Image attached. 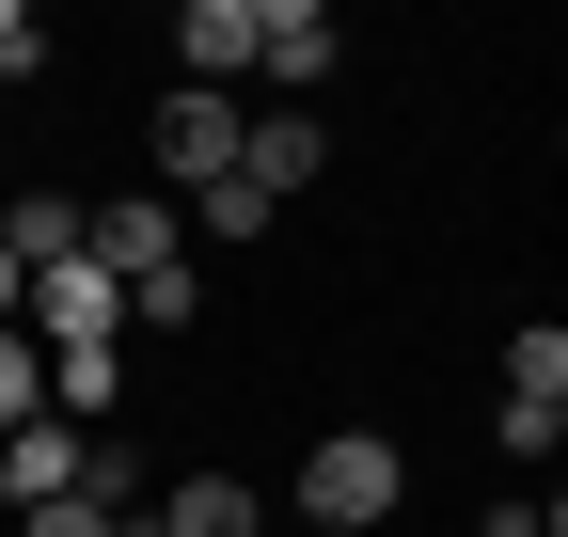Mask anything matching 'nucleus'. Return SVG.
I'll return each instance as SVG.
<instances>
[{
	"label": "nucleus",
	"mask_w": 568,
	"mask_h": 537,
	"mask_svg": "<svg viewBox=\"0 0 568 537\" xmlns=\"http://www.w3.org/2000/svg\"><path fill=\"white\" fill-rule=\"evenodd\" d=\"M284 506H301L316 537H379L410 506V427H316L301 475H284Z\"/></svg>",
	"instance_id": "nucleus-1"
},
{
	"label": "nucleus",
	"mask_w": 568,
	"mask_h": 537,
	"mask_svg": "<svg viewBox=\"0 0 568 537\" xmlns=\"http://www.w3.org/2000/svg\"><path fill=\"white\" fill-rule=\"evenodd\" d=\"M332 63H347V17H332V0H253V80H268V111H316Z\"/></svg>",
	"instance_id": "nucleus-2"
},
{
	"label": "nucleus",
	"mask_w": 568,
	"mask_h": 537,
	"mask_svg": "<svg viewBox=\"0 0 568 537\" xmlns=\"http://www.w3.org/2000/svg\"><path fill=\"white\" fill-rule=\"evenodd\" d=\"M237 126H253V95H190V80H174L159 111H142V159H159L174 190H222V174H237Z\"/></svg>",
	"instance_id": "nucleus-3"
},
{
	"label": "nucleus",
	"mask_w": 568,
	"mask_h": 537,
	"mask_svg": "<svg viewBox=\"0 0 568 537\" xmlns=\"http://www.w3.org/2000/svg\"><path fill=\"white\" fill-rule=\"evenodd\" d=\"M17 332H32V348H126V285H111L95 253H63V268H32Z\"/></svg>",
	"instance_id": "nucleus-4"
},
{
	"label": "nucleus",
	"mask_w": 568,
	"mask_h": 537,
	"mask_svg": "<svg viewBox=\"0 0 568 537\" xmlns=\"http://www.w3.org/2000/svg\"><path fill=\"white\" fill-rule=\"evenodd\" d=\"M126 537H268V490L205 458V475H174V490H142V506H126Z\"/></svg>",
	"instance_id": "nucleus-5"
},
{
	"label": "nucleus",
	"mask_w": 568,
	"mask_h": 537,
	"mask_svg": "<svg viewBox=\"0 0 568 537\" xmlns=\"http://www.w3.org/2000/svg\"><path fill=\"white\" fill-rule=\"evenodd\" d=\"M80 253L111 268V285H159L190 237H174V206H159V190H111V206H80Z\"/></svg>",
	"instance_id": "nucleus-6"
},
{
	"label": "nucleus",
	"mask_w": 568,
	"mask_h": 537,
	"mask_svg": "<svg viewBox=\"0 0 568 537\" xmlns=\"http://www.w3.org/2000/svg\"><path fill=\"white\" fill-rule=\"evenodd\" d=\"M174 80L190 95H237L253 80V0H174Z\"/></svg>",
	"instance_id": "nucleus-7"
},
{
	"label": "nucleus",
	"mask_w": 568,
	"mask_h": 537,
	"mask_svg": "<svg viewBox=\"0 0 568 537\" xmlns=\"http://www.w3.org/2000/svg\"><path fill=\"white\" fill-rule=\"evenodd\" d=\"M237 174L268 190V206H301V190L332 174V126H316V111H253V126H237Z\"/></svg>",
	"instance_id": "nucleus-8"
},
{
	"label": "nucleus",
	"mask_w": 568,
	"mask_h": 537,
	"mask_svg": "<svg viewBox=\"0 0 568 537\" xmlns=\"http://www.w3.org/2000/svg\"><path fill=\"white\" fill-rule=\"evenodd\" d=\"M63 490H80V427H63V412L0 427V521H17V506H63Z\"/></svg>",
	"instance_id": "nucleus-9"
},
{
	"label": "nucleus",
	"mask_w": 568,
	"mask_h": 537,
	"mask_svg": "<svg viewBox=\"0 0 568 537\" xmlns=\"http://www.w3.org/2000/svg\"><path fill=\"white\" fill-rule=\"evenodd\" d=\"M174 237H205V253H253V237H284V206H268L253 174H222V190H190V206H174Z\"/></svg>",
	"instance_id": "nucleus-10"
},
{
	"label": "nucleus",
	"mask_w": 568,
	"mask_h": 537,
	"mask_svg": "<svg viewBox=\"0 0 568 537\" xmlns=\"http://www.w3.org/2000/svg\"><path fill=\"white\" fill-rule=\"evenodd\" d=\"M0 253H17V285L63 268V253H80V190H17V206H0Z\"/></svg>",
	"instance_id": "nucleus-11"
},
{
	"label": "nucleus",
	"mask_w": 568,
	"mask_h": 537,
	"mask_svg": "<svg viewBox=\"0 0 568 537\" xmlns=\"http://www.w3.org/2000/svg\"><path fill=\"white\" fill-rule=\"evenodd\" d=\"M48 412L63 427H111L126 412V348H48Z\"/></svg>",
	"instance_id": "nucleus-12"
},
{
	"label": "nucleus",
	"mask_w": 568,
	"mask_h": 537,
	"mask_svg": "<svg viewBox=\"0 0 568 537\" xmlns=\"http://www.w3.org/2000/svg\"><path fill=\"white\" fill-rule=\"evenodd\" d=\"M174 332H205V268L174 253L159 285H126V348H174Z\"/></svg>",
	"instance_id": "nucleus-13"
},
{
	"label": "nucleus",
	"mask_w": 568,
	"mask_h": 537,
	"mask_svg": "<svg viewBox=\"0 0 568 537\" xmlns=\"http://www.w3.org/2000/svg\"><path fill=\"white\" fill-rule=\"evenodd\" d=\"M48 412V348H32V332H0V427H32Z\"/></svg>",
	"instance_id": "nucleus-14"
},
{
	"label": "nucleus",
	"mask_w": 568,
	"mask_h": 537,
	"mask_svg": "<svg viewBox=\"0 0 568 537\" xmlns=\"http://www.w3.org/2000/svg\"><path fill=\"white\" fill-rule=\"evenodd\" d=\"M48 48H63V32L32 17V0H0V95H17V80H32V63H48Z\"/></svg>",
	"instance_id": "nucleus-15"
},
{
	"label": "nucleus",
	"mask_w": 568,
	"mask_h": 537,
	"mask_svg": "<svg viewBox=\"0 0 568 537\" xmlns=\"http://www.w3.org/2000/svg\"><path fill=\"white\" fill-rule=\"evenodd\" d=\"M17 537H126L111 506H80V490H63V506H17Z\"/></svg>",
	"instance_id": "nucleus-16"
},
{
	"label": "nucleus",
	"mask_w": 568,
	"mask_h": 537,
	"mask_svg": "<svg viewBox=\"0 0 568 537\" xmlns=\"http://www.w3.org/2000/svg\"><path fill=\"white\" fill-rule=\"evenodd\" d=\"M474 537H568V506H552V490H506V506L474 521Z\"/></svg>",
	"instance_id": "nucleus-17"
}]
</instances>
